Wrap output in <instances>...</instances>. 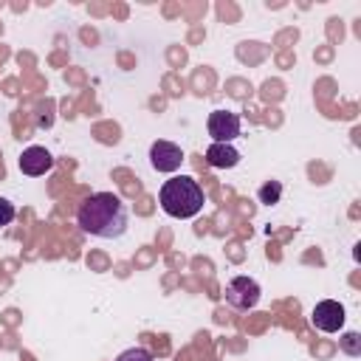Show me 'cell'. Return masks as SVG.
Here are the masks:
<instances>
[{"label": "cell", "instance_id": "30bf717a", "mask_svg": "<svg viewBox=\"0 0 361 361\" xmlns=\"http://www.w3.org/2000/svg\"><path fill=\"white\" fill-rule=\"evenodd\" d=\"M116 361H155V358H152V353L147 347H130V350L118 353Z\"/></svg>", "mask_w": 361, "mask_h": 361}, {"label": "cell", "instance_id": "8fae6325", "mask_svg": "<svg viewBox=\"0 0 361 361\" xmlns=\"http://www.w3.org/2000/svg\"><path fill=\"white\" fill-rule=\"evenodd\" d=\"M338 341H341V350H344L347 355H358V353H361V336H358V333H344Z\"/></svg>", "mask_w": 361, "mask_h": 361}, {"label": "cell", "instance_id": "277c9868", "mask_svg": "<svg viewBox=\"0 0 361 361\" xmlns=\"http://www.w3.org/2000/svg\"><path fill=\"white\" fill-rule=\"evenodd\" d=\"M206 130H209V135H212L217 144H231V141L240 135L243 121H240V116L231 113V110H214V113H209Z\"/></svg>", "mask_w": 361, "mask_h": 361}, {"label": "cell", "instance_id": "9c48e42d", "mask_svg": "<svg viewBox=\"0 0 361 361\" xmlns=\"http://www.w3.org/2000/svg\"><path fill=\"white\" fill-rule=\"evenodd\" d=\"M279 195H282V183H279V180H268V183H262L259 192H257L259 203H265V206L279 203Z\"/></svg>", "mask_w": 361, "mask_h": 361}, {"label": "cell", "instance_id": "6da1fadb", "mask_svg": "<svg viewBox=\"0 0 361 361\" xmlns=\"http://www.w3.org/2000/svg\"><path fill=\"white\" fill-rule=\"evenodd\" d=\"M76 223L85 234L99 240H118L130 226V212L124 200L113 192H93L76 209Z\"/></svg>", "mask_w": 361, "mask_h": 361}, {"label": "cell", "instance_id": "7c38bea8", "mask_svg": "<svg viewBox=\"0 0 361 361\" xmlns=\"http://www.w3.org/2000/svg\"><path fill=\"white\" fill-rule=\"evenodd\" d=\"M14 214H17L14 203H11V200H6V197H0V226H8V223L14 220Z\"/></svg>", "mask_w": 361, "mask_h": 361}, {"label": "cell", "instance_id": "52a82bcc", "mask_svg": "<svg viewBox=\"0 0 361 361\" xmlns=\"http://www.w3.org/2000/svg\"><path fill=\"white\" fill-rule=\"evenodd\" d=\"M54 166V155L45 149V147H25L23 155H20V172L23 175H31V178H39L45 175L48 169Z\"/></svg>", "mask_w": 361, "mask_h": 361}, {"label": "cell", "instance_id": "3957f363", "mask_svg": "<svg viewBox=\"0 0 361 361\" xmlns=\"http://www.w3.org/2000/svg\"><path fill=\"white\" fill-rule=\"evenodd\" d=\"M259 296H262V290H259L257 279H251V276H234L226 285V302L237 310H251L259 302Z\"/></svg>", "mask_w": 361, "mask_h": 361}, {"label": "cell", "instance_id": "8992f818", "mask_svg": "<svg viewBox=\"0 0 361 361\" xmlns=\"http://www.w3.org/2000/svg\"><path fill=\"white\" fill-rule=\"evenodd\" d=\"M149 164L155 172H175L183 164V149L172 141H152L149 147Z\"/></svg>", "mask_w": 361, "mask_h": 361}, {"label": "cell", "instance_id": "ba28073f", "mask_svg": "<svg viewBox=\"0 0 361 361\" xmlns=\"http://www.w3.org/2000/svg\"><path fill=\"white\" fill-rule=\"evenodd\" d=\"M206 164L214 166V169H231L240 164V152L231 147V144H209L206 149Z\"/></svg>", "mask_w": 361, "mask_h": 361}, {"label": "cell", "instance_id": "7a4b0ae2", "mask_svg": "<svg viewBox=\"0 0 361 361\" xmlns=\"http://www.w3.org/2000/svg\"><path fill=\"white\" fill-rule=\"evenodd\" d=\"M158 203L161 209L169 214V217H178V220H189L195 217L203 203H206V195H203V186L189 178V175H175L169 180L161 183L158 189Z\"/></svg>", "mask_w": 361, "mask_h": 361}, {"label": "cell", "instance_id": "5b68a950", "mask_svg": "<svg viewBox=\"0 0 361 361\" xmlns=\"http://www.w3.org/2000/svg\"><path fill=\"white\" fill-rule=\"evenodd\" d=\"M344 305H338L336 299H322V302H316V307H313V313H310V322H313V327L316 330H322V333H338L341 327H344Z\"/></svg>", "mask_w": 361, "mask_h": 361}]
</instances>
